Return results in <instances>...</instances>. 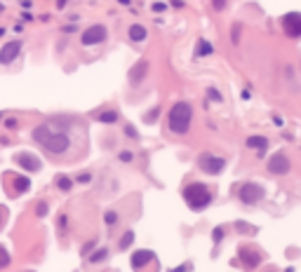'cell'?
Wrapping results in <instances>:
<instances>
[{
    "label": "cell",
    "instance_id": "cell-1",
    "mask_svg": "<svg viewBox=\"0 0 301 272\" xmlns=\"http://www.w3.org/2000/svg\"><path fill=\"white\" fill-rule=\"evenodd\" d=\"M68 120L64 117H52L47 122H40V125L33 127L31 138L35 146H40L52 157H64L66 153H71L73 148V136L68 132Z\"/></svg>",
    "mask_w": 301,
    "mask_h": 272
},
{
    "label": "cell",
    "instance_id": "cell-2",
    "mask_svg": "<svg viewBox=\"0 0 301 272\" xmlns=\"http://www.w3.org/2000/svg\"><path fill=\"white\" fill-rule=\"evenodd\" d=\"M191 122H193V108L188 101H177V104L170 108V115H167V127L174 134H186L191 129Z\"/></svg>",
    "mask_w": 301,
    "mask_h": 272
},
{
    "label": "cell",
    "instance_id": "cell-3",
    "mask_svg": "<svg viewBox=\"0 0 301 272\" xmlns=\"http://www.w3.org/2000/svg\"><path fill=\"white\" fill-rule=\"evenodd\" d=\"M183 199H186V204L191 209L200 211L212 202V190L207 188L205 183H191V186L183 188Z\"/></svg>",
    "mask_w": 301,
    "mask_h": 272
},
{
    "label": "cell",
    "instance_id": "cell-4",
    "mask_svg": "<svg viewBox=\"0 0 301 272\" xmlns=\"http://www.w3.org/2000/svg\"><path fill=\"white\" fill-rule=\"evenodd\" d=\"M5 188H7V195L10 197H19L26 190L31 188V178L24 176V174H14V171H7L5 174Z\"/></svg>",
    "mask_w": 301,
    "mask_h": 272
},
{
    "label": "cell",
    "instance_id": "cell-5",
    "mask_svg": "<svg viewBox=\"0 0 301 272\" xmlns=\"http://www.w3.org/2000/svg\"><path fill=\"white\" fill-rule=\"evenodd\" d=\"M106 38H108L106 26H104V24H94V26H90V28H85V31H83L80 42H83L85 47H94V45L106 42Z\"/></svg>",
    "mask_w": 301,
    "mask_h": 272
},
{
    "label": "cell",
    "instance_id": "cell-6",
    "mask_svg": "<svg viewBox=\"0 0 301 272\" xmlns=\"http://www.w3.org/2000/svg\"><path fill=\"white\" fill-rule=\"evenodd\" d=\"M198 167L203 169L205 174H212V176H216V174H221V171H224L226 160H224V157L212 155V153H203V155L198 157Z\"/></svg>",
    "mask_w": 301,
    "mask_h": 272
},
{
    "label": "cell",
    "instance_id": "cell-7",
    "mask_svg": "<svg viewBox=\"0 0 301 272\" xmlns=\"http://www.w3.org/2000/svg\"><path fill=\"white\" fill-rule=\"evenodd\" d=\"M14 162L22 169H26L29 174H38V171L43 169V160L35 155V153H26V150L17 153V155H14Z\"/></svg>",
    "mask_w": 301,
    "mask_h": 272
},
{
    "label": "cell",
    "instance_id": "cell-8",
    "mask_svg": "<svg viewBox=\"0 0 301 272\" xmlns=\"http://www.w3.org/2000/svg\"><path fill=\"white\" fill-rule=\"evenodd\" d=\"M238 197H240L242 204H257V202L264 199V188L259 183H245V186H240Z\"/></svg>",
    "mask_w": 301,
    "mask_h": 272
},
{
    "label": "cell",
    "instance_id": "cell-9",
    "mask_svg": "<svg viewBox=\"0 0 301 272\" xmlns=\"http://www.w3.org/2000/svg\"><path fill=\"white\" fill-rule=\"evenodd\" d=\"M282 31L290 38H301V12H290L282 17Z\"/></svg>",
    "mask_w": 301,
    "mask_h": 272
},
{
    "label": "cell",
    "instance_id": "cell-10",
    "mask_svg": "<svg viewBox=\"0 0 301 272\" xmlns=\"http://www.w3.org/2000/svg\"><path fill=\"white\" fill-rule=\"evenodd\" d=\"M24 42L22 40H10L2 45V50H0V63L2 66H7V63L17 61V56H19V52H22Z\"/></svg>",
    "mask_w": 301,
    "mask_h": 272
},
{
    "label": "cell",
    "instance_id": "cell-11",
    "mask_svg": "<svg viewBox=\"0 0 301 272\" xmlns=\"http://www.w3.org/2000/svg\"><path fill=\"white\" fill-rule=\"evenodd\" d=\"M238 256H240V261L245 263L247 270H254L259 263H261V253H259L257 246H245V244H242V246L238 249Z\"/></svg>",
    "mask_w": 301,
    "mask_h": 272
},
{
    "label": "cell",
    "instance_id": "cell-12",
    "mask_svg": "<svg viewBox=\"0 0 301 272\" xmlns=\"http://www.w3.org/2000/svg\"><path fill=\"white\" fill-rule=\"evenodd\" d=\"M269 171H271V174H275V176L287 174V171H290V157L285 155L282 150H280V153H275V155L269 160Z\"/></svg>",
    "mask_w": 301,
    "mask_h": 272
},
{
    "label": "cell",
    "instance_id": "cell-13",
    "mask_svg": "<svg viewBox=\"0 0 301 272\" xmlns=\"http://www.w3.org/2000/svg\"><path fill=\"white\" fill-rule=\"evenodd\" d=\"M146 75H149V61H146V59H139V61L129 68V73H127L129 84H134V87L141 84L144 80H146Z\"/></svg>",
    "mask_w": 301,
    "mask_h": 272
},
{
    "label": "cell",
    "instance_id": "cell-14",
    "mask_svg": "<svg viewBox=\"0 0 301 272\" xmlns=\"http://www.w3.org/2000/svg\"><path fill=\"white\" fill-rule=\"evenodd\" d=\"M153 258H155V256H153V251H149V249H141V251L132 253V268H137V270H139V268H144V265H146V263H150Z\"/></svg>",
    "mask_w": 301,
    "mask_h": 272
},
{
    "label": "cell",
    "instance_id": "cell-15",
    "mask_svg": "<svg viewBox=\"0 0 301 272\" xmlns=\"http://www.w3.org/2000/svg\"><path fill=\"white\" fill-rule=\"evenodd\" d=\"M146 35H149V31H146L141 24H132V26H129V40L132 42H144Z\"/></svg>",
    "mask_w": 301,
    "mask_h": 272
},
{
    "label": "cell",
    "instance_id": "cell-16",
    "mask_svg": "<svg viewBox=\"0 0 301 272\" xmlns=\"http://www.w3.org/2000/svg\"><path fill=\"white\" fill-rule=\"evenodd\" d=\"M247 148L259 150V157H264V150L269 148V141H266L264 136H249V138H247Z\"/></svg>",
    "mask_w": 301,
    "mask_h": 272
},
{
    "label": "cell",
    "instance_id": "cell-17",
    "mask_svg": "<svg viewBox=\"0 0 301 272\" xmlns=\"http://www.w3.org/2000/svg\"><path fill=\"white\" fill-rule=\"evenodd\" d=\"M54 183H57V188L61 190V192H71V188H73V178L66 176V174H59V176L54 178Z\"/></svg>",
    "mask_w": 301,
    "mask_h": 272
},
{
    "label": "cell",
    "instance_id": "cell-18",
    "mask_svg": "<svg viewBox=\"0 0 301 272\" xmlns=\"http://www.w3.org/2000/svg\"><path fill=\"white\" fill-rule=\"evenodd\" d=\"M97 120L104 125H113V122H118V110H104V113H99Z\"/></svg>",
    "mask_w": 301,
    "mask_h": 272
},
{
    "label": "cell",
    "instance_id": "cell-19",
    "mask_svg": "<svg viewBox=\"0 0 301 272\" xmlns=\"http://www.w3.org/2000/svg\"><path fill=\"white\" fill-rule=\"evenodd\" d=\"M106 258H108V249H104V246H101V249H97L94 253H90V263H92V265H97V263H104Z\"/></svg>",
    "mask_w": 301,
    "mask_h": 272
},
{
    "label": "cell",
    "instance_id": "cell-20",
    "mask_svg": "<svg viewBox=\"0 0 301 272\" xmlns=\"http://www.w3.org/2000/svg\"><path fill=\"white\" fill-rule=\"evenodd\" d=\"M132 242H134V232L125 230V235H122V237H120V242H118V249H122V251H125V249H129V246H132Z\"/></svg>",
    "mask_w": 301,
    "mask_h": 272
},
{
    "label": "cell",
    "instance_id": "cell-21",
    "mask_svg": "<svg viewBox=\"0 0 301 272\" xmlns=\"http://www.w3.org/2000/svg\"><path fill=\"white\" fill-rule=\"evenodd\" d=\"M10 263H12V256L10 251L0 244V270H5V268H10Z\"/></svg>",
    "mask_w": 301,
    "mask_h": 272
},
{
    "label": "cell",
    "instance_id": "cell-22",
    "mask_svg": "<svg viewBox=\"0 0 301 272\" xmlns=\"http://www.w3.org/2000/svg\"><path fill=\"white\" fill-rule=\"evenodd\" d=\"M198 56H207V54H212V45L207 40H198V50H195Z\"/></svg>",
    "mask_w": 301,
    "mask_h": 272
},
{
    "label": "cell",
    "instance_id": "cell-23",
    "mask_svg": "<svg viewBox=\"0 0 301 272\" xmlns=\"http://www.w3.org/2000/svg\"><path fill=\"white\" fill-rule=\"evenodd\" d=\"M155 120H158V108H155V110H149V113L144 115V122H146V125H153Z\"/></svg>",
    "mask_w": 301,
    "mask_h": 272
},
{
    "label": "cell",
    "instance_id": "cell-24",
    "mask_svg": "<svg viewBox=\"0 0 301 272\" xmlns=\"http://www.w3.org/2000/svg\"><path fill=\"white\" fill-rule=\"evenodd\" d=\"M104 220H106V225H116V223H118V214H116V211H106Z\"/></svg>",
    "mask_w": 301,
    "mask_h": 272
},
{
    "label": "cell",
    "instance_id": "cell-25",
    "mask_svg": "<svg viewBox=\"0 0 301 272\" xmlns=\"http://www.w3.org/2000/svg\"><path fill=\"white\" fill-rule=\"evenodd\" d=\"M224 228H221V225H219V228H214V232H212V240H214V244H219V242L224 240Z\"/></svg>",
    "mask_w": 301,
    "mask_h": 272
},
{
    "label": "cell",
    "instance_id": "cell-26",
    "mask_svg": "<svg viewBox=\"0 0 301 272\" xmlns=\"http://www.w3.org/2000/svg\"><path fill=\"white\" fill-rule=\"evenodd\" d=\"M75 181H78V183H90V181H92V174H90V171H83V174L75 176Z\"/></svg>",
    "mask_w": 301,
    "mask_h": 272
},
{
    "label": "cell",
    "instance_id": "cell-27",
    "mask_svg": "<svg viewBox=\"0 0 301 272\" xmlns=\"http://www.w3.org/2000/svg\"><path fill=\"white\" fill-rule=\"evenodd\" d=\"M207 96H210V99H212V101H216V104H219V101H221V94H219V92H216L214 87H210V89H207Z\"/></svg>",
    "mask_w": 301,
    "mask_h": 272
},
{
    "label": "cell",
    "instance_id": "cell-28",
    "mask_svg": "<svg viewBox=\"0 0 301 272\" xmlns=\"http://www.w3.org/2000/svg\"><path fill=\"white\" fill-rule=\"evenodd\" d=\"M125 134H127V138H139V132H137V129H134L132 125L125 127Z\"/></svg>",
    "mask_w": 301,
    "mask_h": 272
},
{
    "label": "cell",
    "instance_id": "cell-29",
    "mask_svg": "<svg viewBox=\"0 0 301 272\" xmlns=\"http://www.w3.org/2000/svg\"><path fill=\"white\" fill-rule=\"evenodd\" d=\"M47 209H50V207H47V204H45V202H40V204H38V207H35V214H38V216H40V218H43L45 214H47Z\"/></svg>",
    "mask_w": 301,
    "mask_h": 272
},
{
    "label": "cell",
    "instance_id": "cell-30",
    "mask_svg": "<svg viewBox=\"0 0 301 272\" xmlns=\"http://www.w3.org/2000/svg\"><path fill=\"white\" fill-rule=\"evenodd\" d=\"M5 223H7V209L0 204V230H2V225H5Z\"/></svg>",
    "mask_w": 301,
    "mask_h": 272
},
{
    "label": "cell",
    "instance_id": "cell-31",
    "mask_svg": "<svg viewBox=\"0 0 301 272\" xmlns=\"http://www.w3.org/2000/svg\"><path fill=\"white\" fill-rule=\"evenodd\" d=\"M132 157H134V153H129V150H122V153H120V162H132Z\"/></svg>",
    "mask_w": 301,
    "mask_h": 272
},
{
    "label": "cell",
    "instance_id": "cell-32",
    "mask_svg": "<svg viewBox=\"0 0 301 272\" xmlns=\"http://www.w3.org/2000/svg\"><path fill=\"white\" fill-rule=\"evenodd\" d=\"M233 42H240V24L233 26Z\"/></svg>",
    "mask_w": 301,
    "mask_h": 272
},
{
    "label": "cell",
    "instance_id": "cell-33",
    "mask_svg": "<svg viewBox=\"0 0 301 272\" xmlns=\"http://www.w3.org/2000/svg\"><path fill=\"white\" fill-rule=\"evenodd\" d=\"M92 246H94V242H87L85 246H83V256H87V253H92Z\"/></svg>",
    "mask_w": 301,
    "mask_h": 272
},
{
    "label": "cell",
    "instance_id": "cell-34",
    "mask_svg": "<svg viewBox=\"0 0 301 272\" xmlns=\"http://www.w3.org/2000/svg\"><path fill=\"white\" fill-rule=\"evenodd\" d=\"M188 270H191V263H183V265H179V268L172 272H188Z\"/></svg>",
    "mask_w": 301,
    "mask_h": 272
},
{
    "label": "cell",
    "instance_id": "cell-35",
    "mask_svg": "<svg viewBox=\"0 0 301 272\" xmlns=\"http://www.w3.org/2000/svg\"><path fill=\"white\" fill-rule=\"evenodd\" d=\"M224 2H226V0H212V5H214V10H216V12L224 10Z\"/></svg>",
    "mask_w": 301,
    "mask_h": 272
},
{
    "label": "cell",
    "instance_id": "cell-36",
    "mask_svg": "<svg viewBox=\"0 0 301 272\" xmlns=\"http://www.w3.org/2000/svg\"><path fill=\"white\" fill-rule=\"evenodd\" d=\"M165 7H167L165 2H155V5H153V10H155V12H162V10H165Z\"/></svg>",
    "mask_w": 301,
    "mask_h": 272
},
{
    "label": "cell",
    "instance_id": "cell-37",
    "mask_svg": "<svg viewBox=\"0 0 301 272\" xmlns=\"http://www.w3.org/2000/svg\"><path fill=\"white\" fill-rule=\"evenodd\" d=\"M287 272H294V270H292V268H290V270H287Z\"/></svg>",
    "mask_w": 301,
    "mask_h": 272
},
{
    "label": "cell",
    "instance_id": "cell-38",
    "mask_svg": "<svg viewBox=\"0 0 301 272\" xmlns=\"http://www.w3.org/2000/svg\"><path fill=\"white\" fill-rule=\"evenodd\" d=\"M0 120H2V113H0Z\"/></svg>",
    "mask_w": 301,
    "mask_h": 272
},
{
    "label": "cell",
    "instance_id": "cell-39",
    "mask_svg": "<svg viewBox=\"0 0 301 272\" xmlns=\"http://www.w3.org/2000/svg\"><path fill=\"white\" fill-rule=\"evenodd\" d=\"M0 12H2V5H0Z\"/></svg>",
    "mask_w": 301,
    "mask_h": 272
},
{
    "label": "cell",
    "instance_id": "cell-40",
    "mask_svg": "<svg viewBox=\"0 0 301 272\" xmlns=\"http://www.w3.org/2000/svg\"><path fill=\"white\" fill-rule=\"evenodd\" d=\"M271 272H273V270H271Z\"/></svg>",
    "mask_w": 301,
    "mask_h": 272
}]
</instances>
